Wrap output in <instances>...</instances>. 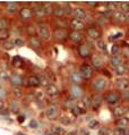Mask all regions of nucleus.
<instances>
[{
    "label": "nucleus",
    "instance_id": "f257e3e1",
    "mask_svg": "<svg viewBox=\"0 0 129 135\" xmlns=\"http://www.w3.org/2000/svg\"><path fill=\"white\" fill-rule=\"evenodd\" d=\"M120 99H121V94L119 93V92H117V91L108 92V93L105 94V97H104L105 102H107L108 105H110V106L117 105V103L120 101Z\"/></svg>",
    "mask_w": 129,
    "mask_h": 135
},
{
    "label": "nucleus",
    "instance_id": "f03ea898",
    "mask_svg": "<svg viewBox=\"0 0 129 135\" xmlns=\"http://www.w3.org/2000/svg\"><path fill=\"white\" fill-rule=\"evenodd\" d=\"M33 12H34V15H36L39 18H41L50 14L52 12V7L50 5H39V6L34 8Z\"/></svg>",
    "mask_w": 129,
    "mask_h": 135
},
{
    "label": "nucleus",
    "instance_id": "7ed1b4c3",
    "mask_svg": "<svg viewBox=\"0 0 129 135\" xmlns=\"http://www.w3.org/2000/svg\"><path fill=\"white\" fill-rule=\"evenodd\" d=\"M93 68L88 65V64H83L80 66V69H79V75L83 79H89L93 77Z\"/></svg>",
    "mask_w": 129,
    "mask_h": 135
},
{
    "label": "nucleus",
    "instance_id": "20e7f679",
    "mask_svg": "<svg viewBox=\"0 0 129 135\" xmlns=\"http://www.w3.org/2000/svg\"><path fill=\"white\" fill-rule=\"evenodd\" d=\"M108 85H109V82L104 77H97L96 79H94V82H93V89L95 90L96 92L104 91L108 87Z\"/></svg>",
    "mask_w": 129,
    "mask_h": 135
},
{
    "label": "nucleus",
    "instance_id": "39448f33",
    "mask_svg": "<svg viewBox=\"0 0 129 135\" xmlns=\"http://www.w3.org/2000/svg\"><path fill=\"white\" fill-rule=\"evenodd\" d=\"M38 33L41 39L43 40H49L50 39V30L49 26L44 23H39L38 24Z\"/></svg>",
    "mask_w": 129,
    "mask_h": 135
},
{
    "label": "nucleus",
    "instance_id": "423d86ee",
    "mask_svg": "<svg viewBox=\"0 0 129 135\" xmlns=\"http://www.w3.org/2000/svg\"><path fill=\"white\" fill-rule=\"evenodd\" d=\"M78 54L81 58H88L92 55V47L88 43H81L78 47Z\"/></svg>",
    "mask_w": 129,
    "mask_h": 135
},
{
    "label": "nucleus",
    "instance_id": "0eeeda50",
    "mask_svg": "<svg viewBox=\"0 0 129 135\" xmlns=\"http://www.w3.org/2000/svg\"><path fill=\"white\" fill-rule=\"evenodd\" d=\"M45 116L50 120H56L59 117V108L57 106H50L45 110Z\"/></svg>",
    "mask_w": 129,
    "mask_h": 135
},
{
    "label": "nucleus",
    "instance_id": "6e6552de",
    "mask_svg": "<svg viewBox=\"0 0 129 135\" xmlns=\"http://www.w3.org/2000/svg\"><path fill=\"white\" fill-rule=\"evenodd\" d=\"M87 35L88 38H91L92 40H100L102 36V32L100 30L99 27H96V26H91V27L87 28Z\"/></svg>",
    "mask_w": 129,
    "mask_h": 135
},
{
    "label": "nucleus",
    "instance_id": "1a4fd4ad",
    "mask_svg": "<svg viewBox=\"0 0 129 135\" xmlns=\"http://www.w3.org/2000/svg\"><path fill=\"white\" fill-rule=\"evenodd\" d=\"M10 82H11V84L15 87H20L24 85L25 79L22 75H19V74H17V73H14L10 75Z\"/></svg>",
    "mask_w": 129,
    "mask_h": 135
},
{
    "label": "nucleus",
    "instance_id": "9d476101",
    "mask_svg": "<svg viewBox=\"0 0 129 135\" xmlns=\"http://www.w3.org/2000/svg\"><path fill=\"white\" fill-rule=\"evenodd\" d=\"M69 25H70V27L73 28V31H77V32H80V31L85 30V27H86L85 23H84L83 20L76 19V18H74V19L70 20Z\"/></svg>",
    "mask_w": 129,
    "mask_h": 135
},
{
    "label": "nucleus",
    "instance_id": "9b49d317",
    "mask_svg": "<svg viewBox=\"0 0 129 135\" xmlns=\"http://www.w3.org/2000/svg\"><path fill=\"white\" fill-rule=\"evenodd\" d=\"M34 16V12L33 9H31L30 7H23L22 9H19V17L24 20L31 19Z\"/></svg>",
    "mask_w": 129,
    "mask_h": 135
},
{
    "label": "nucleus",
    "instance_id": "f8f14e48",
    "mask_svg": "<svg viewBox=\"0 0 129 135\" xmlns=\"http://www.w3.org/2000/svg\"><path fill=\"white\" fill-rule=\"evenodd\" d=\"M53 38L57 39L58 41H65L67 38H69V34H68V32L64 30V28H57V30L53 32Z\"/></svg>",
    "mask_w": 129,
    "mask_h": 135
},
{
    "label": "nucleus",
    "instance_id": "ddd939ff",
    "mask_svg": "<svg viewBox=\"0 0 129 135\" xmlns=\"http://www.w3.org/2000/svg\"><path fill=\"white\" fill-rule=\"evenodd\" d=\"M69 39L72 40L74 43H76V44L80 43V44H81V42H83V40H84V35L80 33V32L72 31V32L69 33Z\"/></svg>",
    "mask_w": 129,
    "mask_h": 135
},
{
    "label": "nucleus",
    "instance_id": "4468645a",
    "mask_svg": "<svg viewBox=\"0 0 129 135\" xmlns=\"http://www.w3.org/2000/svg\"><path fill=\"white\" fill-rule=\"evenodd\" d=\"M117 86L118 89L121 90V91H127L129 90V79L126 77H120L117 79Z\"/></svg>",
    "mask_w": 129,
    "mask_h": 135
},
{
    "label": "nucleus",
    "instance_id": "2eb2a0df",
    "mask_svg": "<svg viewBox=\"0 0 129 135\" xmlns=\"http://www.w3.org/2000/svg\"><path fill=\"white\" fill-rule=\"evenodd\" d=\"M73 15H74V17H75L76 19H79V20L86 18V16H87L85 9H84V8H80V7L74 8V9H73Z\"/></svg>",
    "mask_w": 129,
    "mask_h": 135
},
{
    "label": "nucleus",
    "instance_id": "dca6fc26",
    "mask_svg": "<svg viewBox=\"0 0 129 135\" xmlns=\"http://www.w3.org/2000/svg\"><path fill=\"white\" fill-rule=\"evenodd\" d=\"M92 64H93L94 68H96V69H101L104 66L103 59H102V57L99 55H94L93 57H92Z\"/></svg>",
    "mask_w": 129,
    "mask_h": 135
},
{
    "label": "nucleus",
    "instance_id": "f3484780",
    "mask_svg": "<svg viewBox=\"0 0 129 135\" xmlns=\"http://www.w3.org/2000/svg\"><path fill=\"white\" fill-rule=\"evenodd\" d=\"M52 14L58 18H61L66 15V8L61 6H54L52 8Z\"/></svg>",
    "mask_w": 129,
    "mask_h": 135
},
{
    "label": "nucleus",
    "instance_id": "a211bd4d",
    "mask_svg": "<svg viewBox=\"0 0 129 135\" xmlns=\"http://www.w3.org/2000/svg\"><path fill=\"white\" fill-rule=\"evenodd\" d=\"M59 89L54 85V84H50V85L45 89V93L49 95V97H57L59 94Z\"/></svg>",
    "mask_w": 129,
    "mask_h": 135
},
{
    "label": "nucleus",
    "instance_id": "6ab92c4d",
    "mask_svg": "<svg viewBox=\"0 0 129 135\" xmlns=\"http://www.w3.org/2000/svg\"><path fill=\"white\" fill-rule=\"evenodd\" d=\"M113 18L117 20L118 23H123V22H127V15L121 13L120 10H117V12L113 13Z\"/></svg>",
    "mask_w": 129,
    "mask_h": 135
},
{
    "label": "nucleus",
    "instance_id": "aec40b11",
    "mask_svg": "<svg viewBox=\"0 0 129 135\" xmlns=\"http://www.w3.org/2000/svg\"><path fill=\"white\" fill-rule=\"evenodd\" d=\"M81 95H83V90H81L77 84L73 85L72 86V97L74 99H78V98H80Z\"/></svg>",
    "mask_w": 129,
    "mask_h": 135
},
{
    "label": "nucleus",
    "instance_id": "412c9836",
    "mask_svg": "<svg viewBox=\"0 0 129 135\" xmlns=\"http://www.w3.org/2000/svg\"><path fill=\"white\" fill-rule=\"evenodd\" d=\"M110 64L112 65V67L113 68H115L117 66H119L121 65V64H123V59H122V57L121 56H112L111 58H110Z\"/></svg>",
    "mask_w": 129,
    "mask_h": 135
},
{
    "label": "nucleus",
    "instance_id": "4be33fe9",
    "mask_svg": "<svg viewBox=\"0 0 129 135\" xmlns=\"http://www.w3.org/2000/svg\"><path fill=\"white\" fill-rule=\"evenodd\" d=\"M27 84L28 86L31 87H38L40 86V81H39V77L38 76H30V77L27 78Z\"/></svg>",
    "mask_w": 129,
    "mask_h": 135
},
{
    "label": "nucleus",
    "instance_id": "5701e85b",
    "mask_svg": "<svg viewBox=\"0 0 129 135\" xmlns=\"http://www.w3.org/2000/svg\"><path fill=\"white\" fill-rule=\"evenodd\" d=\"M101 106H102V98L100 95H95L93 98V101H92V108L94 110H97Z\"/></svg>",
    "mask_w": 129,
    "mask_h": 135
},
{
    "label": "nucleus",
    "instance_id": "b1692460",
    "mask_svg": "<svg viewBox=\"0 0 129 135\" xmlns=\"http://www.w3.org/2000/svg\"><path fill=\"white\" fill-rule=\"evenodd\" d=\"M30 46L33 49H39L41 47V40L36 36H31L30 38Z\"/></svg>",
    "mask_w": 129,
    "mask_h": 135
},
{
    "label": "nucleus",
    "instance_id": "393cba45",
    "mask_svg": "<svg viewBox=\"0 0 129 135\" xmlns=\"http://www.w3.org/2000/svg\"><path fill=\"white\" fill-rule=\"evenodd\" d=\"M114 71H115V74H118V75H123V74H126L128 71L127 65L123 63V64H121V65L117 66V67L114 68Z\"/></svg>",
    "mask_w": 129,
    "mask_h": 135
},
{
    "label": "nucleus",
    "instance_id": "a878e982",
    "mask_svg": "<svg viewBox=\"0 0 129 135\" xmlns=\"http://www.w3.org/2000/svg\"><path fill=\"white\" fill-rule=\"evenodd\" d=\"M38 77H39V81H40V85H42V86H44L46 89L50 84V81H49V78L46 77L44 74H40V75H38Z\"/></svg>",
    "mask_w": 129,
    "mask_h": 135
},
{
    "label": "nucleus",
    "instance_id": "bb28decb",
    "mask_svg": "<svg viewBox=\"0 0 129 135\" xmlns=\"http://www.w3.org/2000/svg\"><path fill=\"white\" fill-rule=\"evenodd\" d=\"M73 112L75 113L76 116L83 115V113L86 112V108L84 107V106H80V105H75V107L73 108Z\"/></svg>",
    "mask_w": 129,
    "mask_h": 135
},
{
    "label": "nucleus",
    "instance_id": "cd10ccee",
    "mask_svg": "<svg viewBox=\"0 0 129 135\" xmlns=\"http://www.w3.org/2000/svg\"><path fill=\"white\" fill-rule=\"evenodd\" d=\"M126 108H123V107H115L114 109H113V113H114V116L115 117H119V118H121V117H123V115L126 113Z\"/></svg>",
    "mask_w": 129,
    "mask_h": 135
},
{
    "label": "nucleus",
    "instance_id": "c85d7f7f",
    "mask_svg": "<svg viewBox=\"0 0 129 135\" xmlns=\"http://www.w3.org/2000/svg\"><path fill=\"white\" fill-rule=\"evenodd\" d=\"M117 125H118V127H122V128L128 127L129 126V118L121 117L120 119H118V120H117Z\"/></svg>",
    "mask_w": 129,
    "mask_h": 135
},
{
    "label": "nucleus",
    "instance_id": "c756f323",
    "mask_svg": "<svg viewBox=\"0 0 129 135\" xmlns=\"http://www.w3.org/2000/svg\"><path fill=\"white\" fill-rule=\"evenodd\" d=\"M107 8L110 10V12L114 13V10L117 12V8H119V2H114V1H109L105 4Z\"/></svg>",
    "mask_w": 129,
    "mask_h": 135
},
{
    "label": "nucleus",
    "instance_id": "7c9ffc66",
    "mask_svg": "<svg viewBox=\"0 0 129 135\" xmlns=\"http://www.w3.org/2000/svg\"><path fill=\"white\" fill-rule=\"evenodd\" d=\"M52 133L54 135H65L66 129L62 126H53L52 127Z\"/></svg>",
    "mask_w": 129,
    "mask_h": 135
},
{
    "label": "nucleus",
    "instance_id": "2f4dec72",
    "mask_svg": "<svg viewBox=\"0 0 129 135\" xmlns=\"http://www.w3.org/2000/svg\"><path fill=\"white\" fill-rule=\"evenodd\" d=\"M119 10L123 14H129V2H119Z\"/></svg>",
    "mask_w": 129,
    "mask_h": 135
},
{
    "label": "nucleus",
    "instance_id": "473e14b6",
    "mask_svg": "<svg viewBox=\"0 0 129 135\" xmlns=\"http://www.w3.org/2000/svg\"><path fill=\"white\" fill-rule=\"evenodd\" d=\"M92 101H93V98H91L89 95H86V97H84V99H83V106L86 108V109L92 108Z\"/></svg>",
    "mask_w": 129,
    "mask_h": 135
},
{
    "label": "nucleus",
    "instance_id": "72a5a7b5",
    "mask_svg": "<svg viewBox=\"0 0 129 135\" xmlns=\"http://www.w3.org/2000/svg\"><path fill=\"white\" fill-rule=\"evenodd\" d=\"M96 47L99 48L101 51H103V52H107L108 51L107 43H105V41H103L102 39H100V40H97V41H96Z\"/></svg>",
    "mask_w": 129,
    "mask_h": 135
},
{
    "label": "nucleus",
    "instance_id": "f704fd0d",
    "mask_svg": "<svg viewBox=\"0 0 129 135\" xmlns=\"http://www.w3.org/2000/svg\"><path fill=\"white\" fill-rule=\"evenodd\" d=\"M6 6H7V10H8L9 13H15L17 10L18 2H7Z\"/></svg>",
    "mask_w": 129,
    "mask_h": 135
},
{
    "label": "nucleus",
    "instance_id": "c9c22d12",
    "mask_svg": "<svg viewBox=\"0 0 129 135\" xmlns=\"http://www.w3.org/2000/svg\"><path fill=\"white\" fill-rule=\"evenodd\" d=\"M23 65V59L19 57V56H15L14 58H13V66L14 67H22Z\"/></svg>",
    "mask_w": 129,
    "mask_h": 135
},
{
    "label": "nucleus",
    "instance_id": "e433bc0d",
    "mask_svg": "<svg viewBox=\"0 0 129 135\" xmlns=\"http://www.w3.org/2000/svg\"><path fill=\"white\" fill-rule=\"evenodd\" d=\"M13 94H14L15 98L20 99V98H23V95H24V92L22 91V89H20V87H15V89L13 90Z\"/></svg>",
    "mask_w": 129,
    "mask_h": 135
},
{
    "label": "nucleus",
    "instance_id": "4c0bfd02",
    "mask_svg": "<svg viewBox=\"0 0 129 135\" xmlns=\"http://www.w3.org/2000/svg\"><path fill=\"white\" fill-rule=\"evenodd\" d=\"M9 22L7 18H0V31L1 30H8Z\"/></svg>",
    "mask_w": 129,
    "mask_h": 135
},
{
    "label": "nucleus",
    "instance_id": "58836bf2",
    "mask_svg": "<svg viewBox=\"0 0 129 135\" xmlns=\"http://www.w3.org/2000/svg\"><path fill=\"white\" fill-rule=\"evenodd\" d=\"M8 38H9V31L8 30H1L0 31V40L7 41Z\"/></svg>",
    "mask_w": 129,
    "mask_h": 135
},
{
    "label": "nucleus",
    "instance_id": "ea45409f",
    "mask_svg": "<svg viewBox=\"0 0 129 135\" xmlns=\"http://www.w3.org/2000/svg\"><path fill=\"white\" fill-rule=\"evenodd\" d=\"M10 110H11V112H14V113H18V112H19V106H18V103L15 102V101H13L11 105H10Z\"/></svg>",
    "mask_w": 129,
    "mask_h": 135
},
{
    "label": "nucleus",
    "instance_id": "a19ab883",
    "mask_svg": "<svg viewBox=\"0 0 129 135\" xmlns=\"http://www.w3.org/2000/svg\"><path fill=\"white\" fill-rule=\"evenodd\" d=\"M14 47H15L14 41H9V40H7V41L4 42V48H5L6 50H11Z\"/></svg>",
    "mask_w": 129,
    "mask_h": 135
},
{
    "label": "nucleus",
    "instance_id": "79ce46f5",
    "mask_svg": "<svg viewBox=\"0 0 129 135\" xmlns=\"http://www.w3.org/2000/svg\"><path fill=\"white\" fill-rule=\"evenodd\" d=\"M120 52V46H118V44H113L112 48H111V54L112 56H118Z\"/></svg>",
    "mask_w": 129,
    "mask_h": 135
},
{
    "label": "nucleus",
    "instance_id": "37998d69",
    "mask_svg": "<svg viewBox=\"0 0 129 135\" xmlns=\"http://www.w3.org/2000/svg\"><path fill=\"white\" fill-rule=\"evenodd\" d=\"M99 126V121L96 119H92L91 121L88 123V128H92V129H95L96 127Z\"/></svg>",
    "mask_w": 129,
    "mask_h": 135
},
{
    "label": "nucleus",
    "instance_id": "c03bdc74",
    "mask_svg": "<svg viewBox=\"0 0 129 135\" xmlns=\"http://www.w3.org/2000/svg\"><path fill=\"white\" fill-rule=\"evenodd\" d=\"M110 134V129L108 127H101L99 128V135H109Z\"/></svg>",
    "mask_w": 129,
    "mask_h": 135
},
{
    "label": "nucleus",
    "instance_id": "a18cd8bd",
    "mask_svg": "<svg viewBox=\"0 0 129 135\" xmlns=\"http://www.w3.org/2000/svg\"><path fill=\"white\" fill-rule=\"evenodd\" d=\"M24 40H22L20 38H16L15 39V41H14V44H15V47H23L24 46Z\"/></svg>",
    "mask_w": 129,
    "mask_h": 135
},
{
    "label": "nucleus",
    "instance_id": "49530a36",
    "mask_svg": "<svg viewBox=\"0 0 129 135\" xmlns=\"http://www.w3.org/2000/svg\"><path fill=\"white\" fill-rule=\"evenodd\" d=\"M112 135H123V128L122 127H117L113 129Z\"/></svg>",
    "mask_w": 129,
    "mask_h": 135
},
{
    "label": "nucleus",
    "instance_id": "de8ad7c7",
    "mask_svg": "<svg viewBox=\"0 0 129 135\" xmlns=\"http://www.w3.org/2000/svg\"><path fill=\"white\" fill-rule=\"evenodd\" d=\"M60 123L64 124V125H69V124H72V120H70V118L66 117V116H64V117L60 118Z\"/></svg>",
    "mask_w": 129,
    "mask_h": 135
},
{
    "label": "nucleus",
    "instance_id": "09e8293b",
    "mask_svg": "<svg viewBox=\"0 0 129 135\" xmlns=\"http://www.w3.org/2000/svg\"><path fill=\"white\" fill-rule=\"evenodd\" d=\"M0 79H2V81H6V79H10V76L9 74L7 73V71H1L0 73Z\"/></svg>",
    "mask_w": 129,
    "mask_h": 135
},
{
    "label": "nucleus",
    "instance_id": "8fccbe9b",
    "mask_svg": "<svg viewBox=\"0 0 129 135\" xmlns=\"http://www.w3.org/2000/svg\"><path fill=\"white\" fill-rule=\"evenodd\" d=\"M35 98H36L38 100H42V99H43V92L36 91V92H35Z\"/></svg>",
    "mask_w": 129,
    "mask_h": 135
},
{
    "label": "nucleus",
    "instance_id": "3c124183",
    "mask_svg": "<svg viewBox=\"0 0 129 135\" xmlns=\"http://www.w3.org/2000/svg\"><path fill=\"white\" fill-rule=\"evenodd\" d=\"M27 28H28V30H27V32H28V33H30L32 36H34L33 34H34V32H35V30H34V28H35V27H34L33 25H28V26H27Z\"/></svg>",
    "mask_w": 129,
    "mask_h": 135
},
{
    "label": "nucleus",
    "instance_id": "603ef678",
    "mask_svg": "<svg viewBox=\"0 0 129 135\" xmlns=\"http://www.w3.org/2000/svg\"><path fill=\"white\" fill-rule=\"evenodd\" d=\"M30 126L33 127V128H38V121H36L35 119H32L31 123H30Z\"/></svg>",
    "mask_w": 129,
    "mask_h": 135
},
{
    "label": "nucleus",
    "instance_id": "864d4df0",
    "mask_svg": "<svg viewBox=\"0 0 129 135\" xmlns=\"http://www.w3.org/2000/svg\"><path fill=\"white\" fill-rule=\"evenodd\" d=\"M122 97H123V99H125V100H129V90H127V91H123Z\"/></svg>",
    "mask_w": 129,
    "mask_h": 135
},
{
    "label": "nucleus",
    "instance_id": "5fc2aeb1",
    "mask_svg": "<svg viewBox=\"0 0 129 135\" xmlns=\"http://www.w3.org/2000/svg\"><path fill=\"white\" fill-rule=\"evenodd\" d=\"M120 36H121V33H118V34H115V35H112V36H111V41H113V40L119 39Z\"/></svg>",
    "mask_w": 129,
    "mask_h": 135
},
{
    "label": "nucleus",
    "instance_id": "6e6d98bb",
    "mask_svg": "<svg viewBox=\"0 0 129 135\" xmlns=\"http://www.w3.org/2000/svg\"><path fill=\"white\" fill-rule=\"evenodd\" d=\"M4 107H5V101L1 99V98H0V110L4 109Z\"/></svg>",
    "mask_w": 129,
    "mask_h": 135
},
{
    "label": "nucleus",
    "instance_id": "4d7b16f0",
    "mask_svg": "<svg viewBox=\"0 0 129 135\" xmlns=\"http://www.w3.org/2000/svg\"><path fill=\"white\" fill-rule=\"evenodd\" d=\"M123 135H129V127H125L123 128Z\"/></svg>",
    "mask_w": 129,
    "mask_h": 135
},
{
    "label": "nucleus",
    "instance_id": "13d9d810",
    "mask_svg": "<svg viewBox=\"0 0 129 135\" xmlns=\"http://www.w3.org/2000/svg\"><path fill=\"white\" fill-rule=\"evenodd\" d=\"M24 119H25V117L24 116H18V121H19V123H23V121H24Z\"/></svg>",
    "mask_w": 129,
    "mask_h": 135
},
{
    "label": "nucleus",
    "instance_id": "bf43d9fd",
    "mask_svg": "<svg viewBox=\"0 0 129 135\" xmlns=\"http://www.w3.org/2000/svg\"><path fill=\"white\" fill-rule=\"evenodd\" d=\"M0 113H1V115H8V113H9V111L8 110H6V111H0Z\"/></svg>",
    "mask_w": 129,
    "mask_h": 135
},
{
    "label": "nucleus",
    "instance_id": "052dcab7",
    "mask_svg": "<svg viewBox=\"0 0 129 135\" xmlns=\"http://www.w3.org/2000/svg\"><path fill=\"white\" fill-rule=\"evenodd\" d=\"M68 135H77V132H76V131H73V132H69V133H68Z\"/></svg>",
    "mask_w": 129,
    "mask_h": 135
},
{
    "label": "nucleus",
    "instance_id": "680f3d73",
    "mask_svg": "<svg viewBox=\"0 0 129 135\" xmlns=\"http://www.w3.org/2000/svg\"><path fill=\"white\" fill-rule=\"evenodd\" d=\"M44 135H54V134L52 133V132H46V133L44 134Z\"/></svg>",
    "mask_w": 129,
    "mask_h": 135
},
{
    "label": "nucleus",
    "instance_id": "e2e57ef3",
    "mask_svg": "<svg viewBox=\"0 0 129 135\" xmlns=\"http://www.w3.org/2000/svg\"><path fill=\"white\" fill-rule=\"evenodd\" d=\"M127 22H128V23H129V14H128V15H127Z\"/></svg>",
    "mask_w": 129,
    "mask_h": 135
},
{
    "label": "nucleus",
    "instance_id": "0e129e2a",
    "mask_svg": "<svg viewBox=\"0 0 129 135\" xmlns=\"http://www.w3.org/2000/svg\"><path fill=\"white\" fill-rule=\"evenodd\" d=\"M18 135H25V134H22V133H19V134H18Z\"/></svg>",
    "mask_w": 129,
    "mask_h": 135
}]
</instances>
